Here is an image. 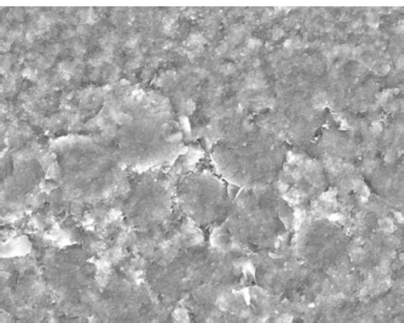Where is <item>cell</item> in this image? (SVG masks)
Returning <instances> with one entry per match:
<instances>
[{"label":"cell","instance_id":"1","mask_svg":"<svg viewBox=\"0 0 404 323\" xmlns=\"http://www.w3.org/2000/svg\"><path fill=\"white\" fill-rule=\"evenodd\" d=\"M305 217H306V213H305L304 210L302 209H296L294 212V217H293V225H294L295 229H300V226L302 224L304 223Z\"/></svg>","mask_w":404,"mask_h":323},{"label":"cell","instance_id":"2","mask_svg":"<svg viewBox=\"0 0 404 323\" xmlns=\"http://www.w3.org/2000/svg\"><path fill=\"white\" fill-rule=\"evenodd\" d=\"M354 190L360 195L361 197H369V193L367 185L363 182L357 181L354 183Z\"/></svg>","mask_w":404,"mask_h":323},{"label":"cell","instance_id":"3","mask_svg":"<svg viewBox=\"0 0 404 323\" xmlns=\"http://www.w3.org/2000/svg\"><path fill=\"white\" fill-rule=\"evenodd\" d=\"M379 225H381V229L383 231L387 232V233H391L395 230V227H394L393 222L389 219H383L381 222H379Z\"/></svg>","mask_w":404,"mask_h":323},{"label":"cell","instance_id":"4","mask_svg":"<svg viewBox=\"0 0 404 323\" xmlns=\"http://www.w3.org/2000/svg\"><path fill=\"white\" fill-rule=\"evenodd\" d=\"M321 201L326 202V203H332L336 199V190L335 189H330V190L326 191L321 195Z\"/></svg>","mask_w":404,"mask_h":323},{"label":"cell","instance_id":"5","mask_svg":"<svg viewBox=\"0 0 404 323\" xmlns=\"http://www.w3.org/2000/svg\"><path fill=\"white\" fill-rule=\"evenodd\" d=\"M287 199L290 201L291 203H298L300 199V193L298 190H291L290 193L287 195Z\"/></svg>","mask_w":404,"mask_h":323},{"label":"cell","instance_id":"6","mask_svg":"<svg viewBox=\"0 0 404 323\" xmlns=\"http://www.w3.org/2000/svg\"><path fill=\"white\" fill-rule=\"evenodd\" d=\"M300 155H295V153H291V151L288 153V162L289 163H291V164L298 163V162L300 161Z\"/></svg>","mask_w":404,"mask_h":323},{"label":"cell","instance_id":"7","mask_svg":"<svg viewBox=\"0 0 404 323\" xmlns=\"http://www.w3.org/2000/svg\"><path fill=\"white\" fill-rule=\"evenodd\" d=\"M343 219H345V217H343V214L340 213L332 214L330 217V221L334 222V223H340Z\"/></svg>","mask_w":404,"mask_h":323},{"label":"cell","instance_id":"8","mask_svg":"<svg viewBox=\"0 0 404 323\" xmlns=\"http://www.w3.org/2000/svg\"><path fill=\"white\" fill-rule=\"evenodd\" d=\"M351 257H352V260H355V262H360L363 258V252H361L360 250H357V251H354L351 254Z\"/></svg>","mask_w":404,"mask_h":323},{"label":"cell","instance_id":"9","mask_svg":"<svg viewBox=\"0 0 404 323\" xmlns=\"http://www.w3.org/2000/svg\"><path fill=\"white\" fill-rule=\"evenodd\" d=\"M305 168H306L307 171L309 173H312L316 169V164H315L314 162L313 161H307L306 164H305Z\"/></svg>","mask_w":404,"mask_h":323},{"label":"cell","instance_id":"10","mask_svg":"<svg viewBox=\"0 0 404 323\" xmlns=\"http://www.w3.org/2000/svg\"><path fill=\"white\" fill-rule=\"evenodd\" d=\"M278 188L280 193H287V190H288V185L282 181L278 182Z\"/></svg>","mask_w":404,"mask_h":323},{"label":"cell","instance_id":"11","mask_svg":"<svg viewBox=\"0 0 404 323\" xmlns=\"http://www.w3.org/2000/svg\"><path fill=\"white\" fill-rule=\"evenodd\" d=\"M242 296L245 298L246 302L249 304L250 298H251V294H250V288H246V290L242 291Z\"/></svg>","mask_w":404,"mask_h":323},{"label":"cell","instance_id":"12","mask_svg":"<svg viewBox=\"0 0 404 323\" xmlns=\"http://www.w3.org/2000/svg\"><path fill=\"white\" fill-rule=\"evenodd\" d=\"M245 271H246V273L248 274V275H253L254 276V266H252L251 264H248L247 266H246Z\"/></svg>","mask_w":404,"mask_h":323},{"label":"cell","instance_id":"13","mask_svg":"<svg viewBox=\"0 0 404 323\" xmlns=\"http://www.w3.org/2000/svg\"><path fill=\"white\" fill-rule=\"evenodd\" d=\"M278 321L280 322H291L292 321V316H290V315H282Z\"/></svg>","mask_w":404,"mask_h":323},{"label":"cell","instance_id":"14","mask_svg":"<svg viewBox=\"0 0 404 323\" xmlns=\"http://www.w3.org/2000/svg\"><path fill=\"white\" fill-rule=\"evenodd\" d=\"M302 171H300V170H295V171H293V173H292V177H293V179H302Z\"/></svg>","mask_w":404,"mask_h":323},{"label":"cell","instance_id":"15","mask_svg":"<svg viewBox=\"0 0 404 323\" xmlns=\"http://www.w3.org/2000/svg\"><path fill=\"white\" fill-rule=\"evenodd\" d=\"M373 133H374V136H377V135H378V133H381V125H375V127H373Z\"/></svg>","mask_w":404,"mask_h":323},{"label":"cell","instance_id":"16","mask_svg":"<svg viewBox=\"0 0 404 323\" xmlns=\"http://www.w3.org/2000/svg\"><path fill=\"white\" fill-rule=\"evenodd\" d=\"M395 217H397V221L399 222V223H402V222H403V219H402L401 214L396 213Z\"/></svg>","mask_w":404,"mask_h":323}]
</instances>
